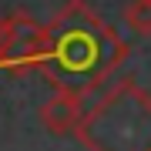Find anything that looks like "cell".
<instances>
[{
  "mask_svg": "<svg viewBox=\"0 0 151 151\" xmlns=\"http://www.w3.org/2000/svg\"><path fill=\"white\" fill-rule=\"evenodd\" d=\"M47 60L40 74L54 87L94 101L128 57V40L84 0H67L47 24Z\"/></svg>",
  "mask_w": 151,
  "mask_h": 151,
  "instance_id": "cell-1",
  "label": "cell"
},
{
  "mask_svg": "<svg viewBox=\"0 0 151 151\" xmlns=\"http://www.w3.org/2000/svg\"><path fill=\"white\" fill-rule=\"evenodd\" d=\"M74 138L87 151H151V94L131 77L108 84L84 111Z\"/></svg>",
  "mask_w": 151,
  "mask_h": 151,
  "instance_id": "cell-2",
  "label": "cell"
},
{
  "mask_svg": "<svg viewBox=\"0 0 151 151\" xmlns=\"http://www.w3.org/2000/svg\"><path fill=\"white\" fill-rule=\"evenodd\" d=\"M47 24L34 20L30 14H4L0 17V70L14 77L40 70L47 60Z\"/></svg>",
  "mask_w": 151,
  "mask_h": 151,
  "instance_id": "cell-3",
  "label": "cell"
},
{
  "mask_svg": "<svg viewBox=\"0 0 151 151\" xmlns=\"http://www.w3.org/2000/svg\"><path fill=\"white\" fill-rule=\"evenodd\" d=\"M84 97L77 91H64V87H54V94L40 104V124L50 131V134L64 138V134H74L77 124L84 118Z\"/></svg>",
  "mask_w": 151,
  "mask_h": 151,
  "instance_id": "cell-4",
  "label": "cell"
},
{
  "mask_svg": "<svg viewBox=\"0 0 151 151\" xmlns=\"http://www.w3.org/2000/svg\"><path fill=\"white\" fill-rule=\"evenodd\" d=\"M124 24H128L131 34L148 37L151 34V0H131L124 7Z\"/></svg>",
  "mask_w": 151,
  "mask_h": 151,
  "instance_id": "cell-5",
  "label": "cell"
}]
</instances>
